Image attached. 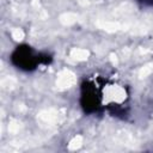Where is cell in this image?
I'll return each mask as SVG.
<instances>
[{
	"mask_svg": "<svg viewBox=\"0 0 153 153\" xmlns=\"http://www.w3.org/2000/svg\"><path fill=\"white\" fill-rule=\"evenodd\" d=\"M75 82V75L74 73H72L68 69H62L59 75H57V80H56V86L59 90H66L71 86H73Z\"/></svg>",
	"mask_w": 153,
	"mask_h": 153,
	"instance_id": "1",
	"label": "cell"
},
{
	"mask_svg": "<svg viewBox=\"0 0 153 153\" xmlns=\"http://www.w3.org/2000/svg\"><path fill=\"white\" fill-rule=\"evenodd\" d=\"M37 120L42 123V124H47V126H51L55 124L59 120V111L54 110V109H49V110H43L38 114Z\"/></svg>",
	"mask_w": 153,
	"mask_h": 153,
	"instance_id": "2",
	"label": "cell"
},
{
	"mask_svg": "<svg viewBox=\"0 0 153 153\" xmlns=\"http://www.w3.org/2000/svg\"><path fill=\"white\" fill-rule=\"evenodd\" d=\"M105 96L108 100H114V102H122L126 98V92L123 88L120 86H111L105 91Z\"/></svg>",
	"mask_w": 153,
	"mask_h": 153,
	"instance_id": "3",
	"label": "cell"
},
{
	"mask_svg": "<svg viewBox=\"0 0 153 153\" xmlns=\"http://www.w3.org/2000/svg\"><path fill=\"white\" fill-rule=\"evenodd\" d=\"M90 53L86 49H80V48H74L71 51V57L76 60V61H84L88 57Z\"/></svg>",
	"mask_w": 153,
	"mask_h": 153,
	"instance_id": "4",
	"label": "cell"
},
{
	"mask_svg": "<svg viewBox=\"0 0 153 153\" xmlns=\"http://www.w3.org/2000/svg\"><path fill=\"white\" fill-rule=\"evenodd\" d=\"M76 19H78V16L72 12H67V13H63L60 16V22L63 25H72L76 22Z\"/></svg>",
	"mask_w": 153,
	"mask_h": 153,
	"instance_id": "5",
	"label": "cell"
},
{
	"mask_svg": "<svg viewBox=\"0 0 153 153\" xmlns=\"http://www.w3.org/2000/svg\"><path fill=\"white\" fill-rule=\"evenodd\" d=\"M98 25H99L102 29H104V30H106V31H110V32L116 31V30H118V29L122 27L118 23H115V22H103V23H98Z\"/></svg>",
	"mask_w": 153,
	"mask_h": 153,
	"instance_id": "6",
	"label": "cell"
},
{
	"mask_svg": "<svg viewBox=\"0 0 153 153\" xmlns=\"http://www.w3.org/2000/svg\"><path fill=\"white\" fill-rule=\"evenodd\" d=\"M81 145H82V136L76 135V136H74V137L71 140V142L68 143V149L75 151V149H78Z\"/></svg>",
	"mask_w": 153,
	"mask_h": 153,
	"instance_id": "7",
	"label": "cell"
},
{
	"mask_svg": "<svg viewBox=\"0 0 153 153\" xmlns=\"http://www.w3.org/2000/svg\"><path fill=\"white\" fill-rule=\"evenodd\" d=\"M16 84H17V80L13 76H6L1 81V86L4 88H13L16 86Z\"/></svg>",
	"mask_w": 153,
	"mask_h": 153,
	"instance_id": "8",
	"label": "cell"
},
{
	"mask_svg": "<svg viewBox=\"0 0 153 153\" xmlns=\"http://www.w3.org/2000/svg\"><path fill=\"white\" fill-rule=\"evenodd\" d=\"M20 128H22L20 122H18V121H16V120L10 121V123H8V131H10V133L17 134V133L20 130Z\"/></svg>",
	"mask_w": 153,
	"mask_h": 153,
	"instance_id": "9",
	"label": "cell"
},
{
	"mask_svg": "<svg viewBox=\"0 0 153 153\" xmlns=\"http://www.w3.org/2000/svg\"><path fill=\"white\" fill-rule=\"evenodd\" d=\"M153 72V65L152 63H149V65H147V66H145L143 68H141V71H140V76L141 78H145V76H147L148 74H151Z\"/></svg>",
	"mask_w": 153,
	"mask_h": 153,
	"instance_id": "10",
	"label": "cell"
},
{
	"mask_svg": "<svg viewBox=\"0 0 153 153\" xmlns=\"http://www.w3.org/2000/svg\"><path fill=\"white\" fill-rule=\"evenodd\" d=\"M12 37L16 41H22L24 38V31L22 29H13L12 31Z\"/></svg>",
	"mask_w": 153,
	"mask_h": 153,
	"instance_id": "11",
	"label": "cell"
},
{
	"mask_svg": "<svg viewBox=\"0 0 153 153\" xmlns=\"http://www.w3.org/2000/svg\"><path fill=\"white\" fill-rule=\"evenodd\" d=\"M111 61H112V63H117V59H116V56L111 55Z\"/></svg>",
	"mask_w": 153,
	"mask_h": 153,
	"instance_id": "12",
	"label": "cell"
}]
</instances>
